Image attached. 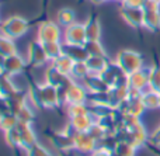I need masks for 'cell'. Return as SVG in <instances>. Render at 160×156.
Masks as SVG:
<instances>
[{"label": "cell", "instance_id": "17", "mask_svg": "<svg viewBox=\"0 0 160 156\" xmlns=\"http://www.w3.org/2000/svg\"><path fill=\"white\" fill-rule=\"evenodd\" d=\"M121 16H122V18H124L129 25H132V27L143 25V16H145L143 8L122 6L121 7Z\"/></svg>", "mask_w": 160, "mask_h": 156}, {"label": "cell", "instance_id": "7", "mask_svg": "<svg viewBox=\"0 0 160 156\" xmlns=\"http://www.w3.org/2000/svg\"><path fill=\"white\" fill-rule=\"evenodd\" d=\"M47 62H51L47 55V51L44 48V44L37 41H32L28 47V63L32 68H41Z\"/></svg>", "mask_w": 160, "mask_h": 156}, {"label": "cell", "instance_id": "2", "mask_svg": "<svg viewBox=\"0 0 160 156\" xmlns=\"http://www.w3.org/2000/svg\"><path fill=\"white\" fill-rule=\"evenodd\" d=\"M62 104H80L87 103L88 100V90L83 86V83L72 80L66 87L59 89Z\"/></svg>", "mask_w": 160, "mask_h": 156}, {"label": "cell", "instance_id": "21", "mask_svg": "<svg viewBox=\"0 0 160 156\" xmlns=\"http://www.w3.org/2000/svg\"><path fill=\"white\" fill-rule=\"evenodd\" d=\"M86 63H87V68H88V70H90V73L101 75V73L107 69L110 61H108L107 56H88Z\"/></svg>", "mask_w": 160, "mask_h": 156}, {"label": "cell", "instance_id": "39", "mask_svg": "<svg viewBox=\"0 0 160 156\" xmlns=\"http://www.w3.org/2000/svg\"><path fill=\"white\" fill-rule=\"evenodd\" d=\"M146 0H122V6H127V7H139L143 8V4Z\"/></svg>", "mask_w": 160, "mask_h": 156}, {"label": "cell", "instance_id": "44", "mask_svg": "<svg viewBox=\"0 0 160 156\" xmlns=\"http://www.w3.org/2000/svg\"><path fill=\"white\" fill-rule=\"evenodd\" d=\"M0 24H2V23H0Z\"/></svg>", "mask_w": 160, "mask_h": 156}, {"label": "cell", "instance_id": "38", "mask_svg": "<svg viewBox=\"0 0 160 156\" xmlns=\"http://www.w3.org/2000/svg\"><path fill=\"white\" fill-rule=\"evenodd\" d=\"M88 156H114V152H112V149H108V148H105V146L98 145L96 151Z\"/></svg>", "mask_w": 160, "mask_h": 156}, {"label": "cell", "instance_id": "23", "mask_svg": "<svg viewBox=\"0 0 160 156\" xmlns=\"http://www.w3.org/2000/svg\"><path fill=\"white\" fill-rule=\"evenodd\" d=\"M14 53H17V47L14 44V39L0 34V58L4 59L7 56L14 55Z\"/></svg>", "mask_w": 160, "mask_h": 156}, {"label": "cell", "instance_id": "26", "mask_svg": "<svg viewBox=\"0 0 160 156\" xmlns=\"http://www.w3.org/2000/svg\"><path fill=\"white\" fill-rule=\"evenodd\" d=\"M145 16H143V25L149 30H158L160 27V13L159 8L158 10H143Z\"/></svg>", "mask_w": 160, "mask_h": 156}, {"label": "cell", "instance_id": "43", "mask_svg": "<svg viewBox=\"0 0 160 156\" xmlns=\"http://www.w3.org/2000/svg\"><path fill=\"white\" fill-rule=\"evenodd\" d=\"M117 2H122V0H117Z\"/></svg>", "mask_w": 160, "mask_h": 156}, {"label": "cell", "instance_id": "3", "mask_svg": "<svg viewBox=\"0 0 160 156\" xmlns=\"http://www.w3.org/2000/svg\"><path fill=\"white\" fill-rule=\"evenodd\" d=\"M28 28H30V24L27 20L20 16H13L0 24V34L16 39L24 35L28 31Z\"/></svg>", "mask_w": 160, "mask_h": 156}, {"label": "cell", "instance_id": "41", "mask_svg": "<svg viewBox=\"0 0 160 156\" xmlns=\"http://www.w3.org/2000/svg\"><path fill=\"white\" fill-rule=\"evenodd\" d=\"M93 4H104V3H107V2H110V0H90Z\"/></svg>", "mask_w": 160, "mask_h": 156}, {"label": "cell", "instance_id": "16", "mask_svg": "<svg viewBox=\"0 0 160 156\" xmlns=\"http://www.w3.org/2000/svg\"><path fill=\"white\" fill-rule=\"evenodd\" d=\"M82 83L88 90V93H105L111 89L101 75H94V73H90Z\"/></svg>", "mask_w": 160, "mask_h": 156}, {"label": "cell", "instance_id": "31", "mask_svg": "<svg viewBox=\"0 0 160 156\" xmlns=\"http://www.w3.org/2000/svg\"><path fill=\"white\" fill-rule=\"evenodd\" d=\"M4 139H6V143H7L10 148H13V149H22L21 137H20V132L17 131V128L4 132ZM22 151H24V149H22Z\"/></svg>", "mask_w": 160, "mask_h": 156}, {"label": "cell", "instance_id": "5", "mask_svg": "<svg viewBox=\"0 0 160 156\" xmlns=\"http://www.w3.org/2000/svg\"><path fill=\"white\" fill-rule=\"evenodd\" d=\"M49 142L59 152L75 151V135L65 128L62 131H53L49 135Z\"/></svg>", "mask_w": 160, "mask_h": 156}, {"label": "cell", "instance_id": "27", "mask_svg": "<svg viewBox=\"0 0 160 156\" xmlns=\"http://www.w3.org/2000/svg\"><path fill=\"white\" fill-rule=\"evenodd\" d=\"M88 75H90V70H88L87 63H86V62H75L73 69H72V73H70V78H72L73 80L75 82L82 80L83 82Z\"/></svg>", "mask_w": 160, "mask_h": 156}, {"label": "cell", "instance_id": "30", "mask_svg": "<svg viewBox=\"0 0 160 156\" xmlns=\"http://www.w3.org/2000/svg\"><path fill=\"white\" fill-rule=\"evenodd\" d=\"M44 48L51 62L55 61L56 58H59L63 53V44L62 42H45Z\"/></svg>", "mask_w": 160, "mask_h": 156}, {"label": "cell", "instance_id": "37", "mask_svg": "<svg viewBox=\"0 0 160 156\" xmlns=\"http://www.w3.org/2000/svg\"><path fill=\"white\" fill-rule=\"evenodd\" d=\"M87 132H88V134H90L91 137H93L94 139H96V141H97V142H98V143L101 142V141L104 139V138H105V137H107V135H108V132L105 131V129L102 128V127L98 123H94L93 125H91V128L88 129Z\"/></svg>", "mask_w": 160, "mask_h": 156}, {"label": "cell", "instance_id": "32", "mask_svg": "<svg viewBox=\"0 0 160 156\" xmlns=\"http://www.w3.org/2000/svg\"><path fill=\"white\" fill-rule=\"evenodd\" d=\"M84 47L90 56H107L104 45L100 41H87L84 44Z\"/></svg>", "mask_w": 160, "mask_h": 156}, {"label": "cell", "instance_id": "35", "mask_svg": "<svg viewBox=\"0 0 160 156\" xmlns=\"http://www.w3.org/2000/svg\"><path fill=\"white\" fill-rule=\"evenodd\" d=\"M16 115H17V118H18V121H21V123H28V124H32L34 118H35V114H34V111L31 110L28 103L24 104V106L16 113Z\"/></svg>", "mask_w": 160, "mask_h": 156}, {"label": "cell", "instance_id": "10", "mask_svg": "<svg viewBox=\"0 0 160 156\" xmlns=\"http://www.w3.org/2000/svg\"><path fill=\"white\" fill-rule=\"evenodd\" d=\"M94 123H96V120H94V117L91 114L69 117V123L65 127V129L69 131L70 134H73V135L78 134V132H87Z\"/></svg>", "mask_w": 160, "mask_h": 156}, {"label": "cell", "instance_id": "11", "mask_svg": "<svg viewBox=\"0 0 160 156\" xmlns=\"http://www.w3.org/2000/svg\"><path fill=\"white\" fill-rule=\"evenodd\" d=\"M98 146V142L88 132H78L75 134V151L83 155H90Z\"/></svg>", "mask_w": 160, "mask_h": 156}, {"label": "cell", "instance_id": "4", "mask_svg": "<svg viewBox=\"0 0 160 156\" xmlns=\"http://www.w3.org/2000/svg\"><path fill=\"white\" fill-rule=\"evenodd\" d=\"M117 63L121 66V69L127 75H131V73L142 69V56L135 51L124 49L117 56Z\"/></svg>", "mask_w": 160, "mask_h": 156}, {"label": "cell", "instance_id": "6", "mask_svg": "<svg viewBox=\"0 0 160 156\" xmlns=\"http://www.w3.org/2000/svg\"><path fill=\"white\" fill-rule=\"evenodd\" d=\"M61 38L62 34L58 23L44 21L39 24L38 37H37L39 42H42V44H45V42H61Z\"/></svg>", "mask_w": 160, "mask_h": 156}, {"label": "cell", "instance_id": "19", "mask_svg": "<svg viewBox=\"0 0 160 156\" xmlns=\"http://www.w3.org/2000/svg\"><path fill=\"white\" fill-rule=\"evenodd\" d=\"M127 84L131 87V89H136L143 92V87L146 84H149V75L146 72H143L142 69L136 70V72L128 75L127 79Z\"/></svg>", "mask_w": 160, "mask_h": 156}, {"label": "cell", "instance_id": "14", "mask_svg": "<svg viewBox=\"0 0 160 156\" xmlns=\"http://www.w3.org/2000/svg\"><path fill=\"white\" fill-rule=\"evenodd\" d=\"M110 94V106L111 108L118 110L125 101L129 98V86L127 83L118 84V86H114L110 89L108 92Z\"/></svg>", "mask_w": 160, "mask_h": 156}, {"label": "cell", "instance_id": "8", "mask_svg": "<svg viewBox=\"0 0 160 156\" xmlns=\"http://www.w3.org/2000/svg\"><path fill=\"white\" fill-rule=\"evenodd\" d=\"M102 79L107 82V84L110 87H114V86H118V84H122V83H127V79H128V75L121 69L117 62H110L107 66V69L101 73Z\"/></svg>", "mask_w": 160, "mask_h": 156}, {"label": "cell", "instance_id": "12", "mask_svg": "<svg viewBox=\"0 0 160 156\" xmlns=\"http://www.w3.org/2000/svg\"><path fill=\"white\" fill-rule=\"evenodd\" d=\"M72 80L73 79L70 78V76L62 73L61 70H58L53 65H51V66L45 70V83L52 84L56 89H63V87H66Z\"/></svg>", "mask_w": 160, "mask_h": 156}, {"label": "cell", "instance_id": "28", "mask_svg": "<svg viewBox=\"0 0 160 156\" xmlns=\"http://www.w3.org/2000/svg\"><path fill=\"white\" fill-rule=\"evenodd\" d=\"M142 103L146 108H155V107L160 106V93H158L156 90H152V92H142V97H141Z\"/></svg>", "mask_w": 160, "mask_h": 156}, {"label": "cell", "instance_id": "20", "mask_svg": "<svg viewBox=\"0 0 160 156\" xmlns=\"http://www.w3.org/2000/svg\"><path fill=\"white\" fill-rule=\"evenodd\" d=\"M13 76L8 75H0V96L4 98H10L11 96H14L16 93L20 92V89L14 84L13 82Z\"/></svg>", "mask_w": 160, "mask_h": 156}, {"label": "cell", "instance_id": "24", "mask_svg": "<svg viewBox=\"0 0 160 156\" xmlns=\"http://www.w3.org/2000/svg\"><path fill=\"white\" fill-rule=\"evenodd\" d=\"M51 65H53V66H55L58 70H61L62 73L70 76V73H72V69H73V65H75V61H73V59H70L68 55L62 53L59 58H56L55 61L51 62Z\"/></svg>", "mask_w": 160, "mask_h": 156}, {"label": "cell", "instance_id": "9", "mask_svg": "<svg viewBox=\"0 0 160 156\" xmlns=\"http://www.w3.org/2000/svg\"><path fill=\"white\" fill-rule=\"evenodd\" d=\"M63 38H65V42H68V44L84 45L87 42L84 24H82V23H73L72 25L66 27L65 28Z\"/></svg>", "mask_w": 160, "mask_h": 156}, {"label": "cell", "instance_id": "15", "mask_svg": "<svg viewBox=\"0 0 160 156\" xmlns=\"http://www.w3.org/2000/svg\"><path fill=\"white\" fill-rule=\"evenodd\" d=\"M16 128H17V131L20 132V137H21V145H22V149H24L25 152H27L31 146H34L37 142H38L37 134L32 129L31 124L18 121V124H17Z\"/></svg>", "mask_w": 160, "mask_h": 156}, {"label": "cell", "instance_id": "25", "mask_svg": "<svg viewBox=\"0 0 160 156\" xmlns=\"http://www.w3.org/2000/svg\"><path fill=\"white\" fill-rule=\"evenodd\" d=\"M56 23H58L61 27H69L73 23H76V13L69 7L61 8L58 11V16H56Z\"/></svg>", "mask_w": 160, "mask_h": 156}, {"label": "cell", "instance_id": "29", "mask_svg": "<svg viewBox=\"0 0 160 156\" xmlns=\"http://www.w3.org/2000/svg\"><path fill=\"white\" fill-rule=\"evenodd\" d=\"M17 124H18V118H17V115L11 111L0 117V129H2L3 132H7V131H10V129H14L17 127Z\"/></svg>", "mask_w": 160, "mask_h": 156}, {"label": "cell", "instance_id": "13", "mask_svg": "<svg viewBox=\"0 0 160 156\" xmlns=\"http://www.w3.org/2000/svg\"><path fill=\"white\" fill-rule=\"evenodd\" d=\"M25 68V61L22 59V56H20L18 53H14L11 56H7L2 61V69L4 75L8 76H16L18 73H21Z\"/></svg>", "mask_w": 160, "mask_h": 156}, {"label": "cell", "instance_id": "40", "mask_svg": "<svg viewBox=\"0 0 160 156\" xmlns=\"http://www.w3.org/2000/svg\"><path fill=\"white\" fill-rule=\"evenodd\" d=\"M7 113H10V107H8V101L7 98L2 97L0 96V117L4 114H7Z\"/></svg>", "mask_w": 160, "mask_h": 156}, {"label": "cell", "instance_id": "42", "mask_svg": "<svg viewBox=\"0 0 160 156\" xmlns=\"http://www.w3.org/2000/svg\"><path fill=\"white\" fill-rule=\"evenodd\" d=\"M0 75H3V69H2V62H0Z\"/></svg>", "mask_w": 160, "mask_h": 156}, {"label": "cell", "instance_id": "22", "mask_svg": "<svg viewBox=\"0 0 160 156\" xmlns=\"http://www.w3.org/2000/svg\"><path fill=\"white\" fill-rule=\"evenodd\" d=\"M84 27L87 41H100V38H101V25H100L98 18H96V17L88 18V21L84 23Z\"/></svg>", "mask_w": 160, "mask_h": 156}, {"label": "cell", "instance_id": "18", "mask_svg": "<svg viewBox=\"0 0 160 156\" xmlns=\"http://www.w3.org/2000/svg\"><path fill=\"white\" fill-rule=\"evenodd\" d=\"M63 53L75 62H86L90 56L84 45H75L68 42H63Z\"/></svg>", "mask_w": 160, "mask_h": 156}, {"label": "cell", "instance_id": "33", "mask_svg": "<svg viewBox=\"0 0 160 156\" xmlns=\"http://www.w3.org/2000/svg\"><path fill=\"white\" fill-rule=\"evenodd\" d=\"M66 110H68V115H69V117H78V115L90 114V106H88L87 103L68 104Z\"/></svg>", "mask_w": 160, "mask_h": 156}, {"label": "cell", "instance_id": "34", "mask_svg": "<svg viewBox=\"0 0 160 156\" xmlns=\"http://www.w3.org/2000/svg\"><path fill=\"white\" fill-rule=\"evenodd\" d=\"M135 149L132 145H129L128 142L124 141H118V143L115 145V148L112 149L114 156H133L135 153Z\"/></svg>", "mask_w": 160, "mask_h": 156}, {"label": "cell", "instance_id": "36", "mask_svg": "<svg viewBox=\"0 0 160 156\" xmlns=\"http://www.w3.org/2000/svg\"><path fill=\"white\" fill-rule=\"evenodd\" d=\"M25 153H27V156H53V153L47 148V146L41 145L39 142H37L34 146H31Z\"/></svg>", "mask_w": 160, "mask_h": 156}, {"label": "cell", "instance_id": "1", "mask_svg": "<svg viewBox=\"0 0 160 156\" xmlns=\"http://www.w3.org/2000/svg\"><path fill=\"white\" fill-rule=\"evenodd\" d=\"M30 100L32 101L34 106L38 108H56L61 106V94H59V89H56L52 84H35V86L30 87Z\"/></svg>", "mask_w": 160, "mask_h": 156}]
</instances>
